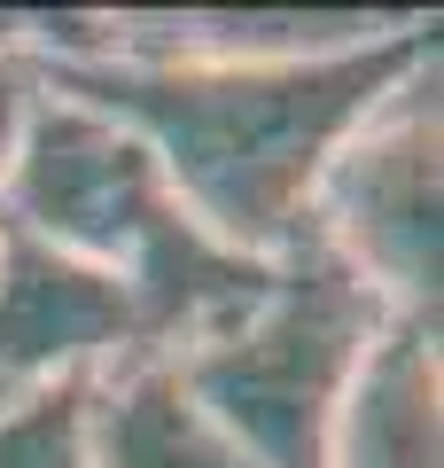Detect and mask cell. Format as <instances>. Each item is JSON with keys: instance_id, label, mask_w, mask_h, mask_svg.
I'll return each instance as SVG.
<instances>
[{"instance_id": "6da1fadb", "label": "cell", "mask_w": 444, "mask_h": 468, "mask_svg": "<svg viewBox=\"0 0 444 468\" xmlns=\"http://www.w3.org/2000/svg\"><path fill=\"white\" fill-rule=\"evenodd\" d=\"M24 48L55 86L101 101L117 125H132L148 141L172 196L196 211V227L211 242L273 266L304 242L312 187L328 172V156L344 149V133L444 39H437V16L413 8L397 32L366 39V48L265 55V63L48 48L32 32H24Z\"/></svg>"}, {"instance_id": "7a4b0ae2", "label": "cell", "mask_w": 444, "mask_h": 468, "mask_svg": "<svg viewBox=\"0 0 444 468\" xmlns=\"http://www.w3.org/2000/svg\"><path fill=\"white\" fill-rule=\"evenodd\" d=\"M0 234L48 242V250L125 282L132 304L148 313L156 351L242 313L273 273L258 258H234L227 242H211L196 227V211L172 196L148 141L132 125H117L101 101L55 86L48 70H39L16 165L0 187Z\"/></svg>"}, {"instance_id": "3957f363", "label": "cell", "mask_w": 444, "mask_h": 468, "mask_svg": "<svg viewBox=\"0 0 444 468\" xmlns=\"http://www.w3.org/2000/svg\"><path fill=\"white\" fill-rule=\"evenodd\" d=\"M382 320L390 313L328 250L296 242L242 313L172 344L164 359L249 468H320L328 421Z\"/></svg>"}, {"instance_id": "277c9868", "label": "cell", "mask_w": 444, "mask_h": 468, "mask_svg": "<svg viewBox=\"0 0 444 468\" xmlns=\"http://www.w3.org/2000/svg\"><path fill=\"white\" fill-rule=\"evenodd\" d=\"M304 242L328 250L390 320L444 304V48L413 63L344 133L304 211Z\"/></svg>"}, {"instance_id": "5b68a950", "label": "cell", "mask_w": 444, "mask_h": 468, "mask_svg": "<svg viewBox=\"0 0 444 468\" xmlns=\"http://www.w3.org/2000/svg\"><path fill=\"white\" fill-rule=\"evenodd\" d=\"M156 335L125 282L79 258L0 234V383L32 390H86L125 359H148Z\"/></svg>"}, {"instance_id": "8992f818", "label": "cell", "mask_w": 444, "mask_h": 468, "mask_svg": "<svg viewBox=\"0 0 444 468\" xmlns=\"http://www.w3.org/2000/svg\"><path fill=\"white\" fill-rule=\"evenodd\" d=\"M320 468H444L437 320H382L328 421Z\"/></svg>"}, {"instance_id": "52a82bcc", "label": "cell", "mask_w": 444, "mask_h": 468, "mask_svg": "<svg viewBox=\"0 0 444 468\" xmlns=\"http://www.w3.org/2000/svg\"><path fill=\"white\" fill-rule=\"evenodd\" d=\"M86 468H249L234 437L187 399L164 351L86 383Z\"/></svg>"}, {"instance_id": "ba28073f", "label": "cell", "mask_w": 444, "mask_h": 468, "mask_svg": "<svg viewBox=\"0 0 444 468\" xmlns=\"http://www.w3.org/2000/svg\"><path fill=\"white\" fill-rule=\"evenodd\" d=\"M0 468H86V390H32L8 406Z\"/></svg>"}, {"instance_id": "9c48e42d", "label": "cell", "mask_w": 444, "mask_h": 468, "mask_svg": "<svg viewBox=\"0 0 444 468\" xmlns=\"http://www.w3.org/2000/svg\"><path fill=\"white\" fill-rule=\"evenodd\" d=\"M32 94H39V63H32V48L16 39V48H0V187H8V165H16Z\"/></svg>"}, {"instance_id": "30bf717a", "label": "cell", "mask_w": 444, "mask_h": 468, "mask_svg": "<svg viewBox=\"0 0 444 468\" xmlns=\"http://www.w3.org/2000/svg\"><path fill=\"white\" fill-rule=\"evenodd\" d=\"M24 39V8H0V48H16Z\"/></svg>"}, {"instance_id": "8fae6325", "label": "cell", "mask_w": 444, "mask_h": 468, "mask_svg": "<svg viewBox=\"0 0 444 468\" xmlns=\"http://www.w3.org/2000/svg\"><path fill=\"white\" fill-rule=\"evenodd\" d=\"M8 406H16V390H8V383H0V414H8Z\"/></svg>"}]
</instances>
